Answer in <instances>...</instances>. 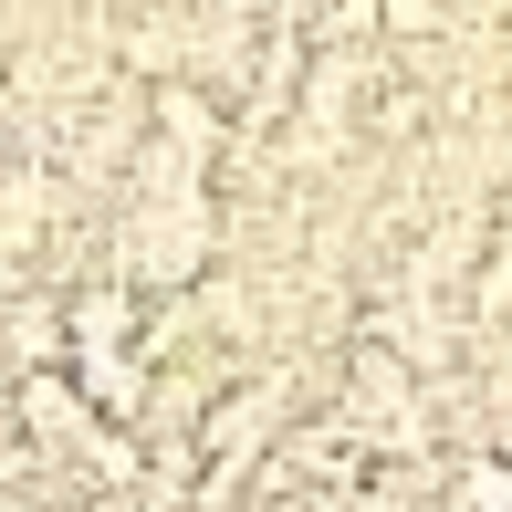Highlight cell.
<instances>
[{
  "label": "cell",
  "instance_id": "obj_1",
  "mask_svg": "<svg viewBox=\"0 0 512 512\" xmlns=\"http://www.w3.org/2000/svg\"><path fill=\"white\" fill-rule=\"evenodd\" d=\"M460 512H512V471L502 460H471V471H460Z\"/></svg>",
  "mask_w": 512,
  "mask_h": 512
},
{
  "label": "cell",
  "instance_id": "obj_2",
  "mask_svg": "<svg viewBox=\"0 0 512 512\" xmlns=\"http://www.w3.org/2000/svg\"><path fill=\"white\" fill-rule=\"evenodd\" d=\"M512 304V230L492 241V262H481V314H502Z\"/></svg>",
  "mask_w": 512,
  "mask_h": 512
}]
</instances>
